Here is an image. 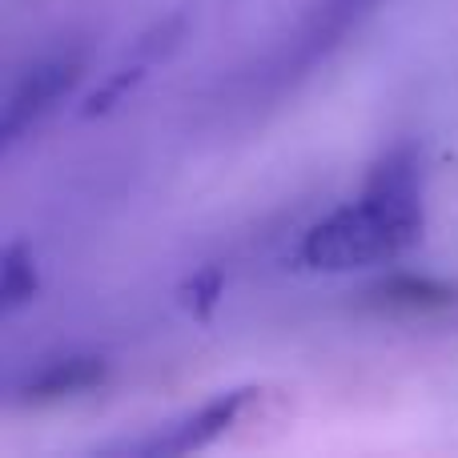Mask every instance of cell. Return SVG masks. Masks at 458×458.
<instances>
[{"label":"cell","mask_w":458,"mask_h":458,"mask_svg":"<svg viewBox=\"0 0 458 458\" xmlns=\"http://www.w3.org/2000/svg\"><path fill=\"white\" fill-rule=\"evenodd\" d=\"M37 293V266H32L24 245H8L0 258V310L13 314Z\"/></svg>","instance_id":"obj_6"},{"label":"cell","mask_w":458,"mask_h":458,"mask_svg":"<svg viewBox=\"0 0 458 458\" xmlns=\"http://www.w3.org/2000/svg\"><path fill=\"white\" fill-rule=\"evenodd\" d=\"M370 4L374 0H318L314 13L301 24L298 40H293V61L314 64L318 56H326L334 45H342V37L370 13Z\"/></svg>","instance_id":"obj_4"},{"label":"cell","mask_w":458,"mask_h":458,"mask_svg":"<svg viewBox=\"0 0 458 458\" xmlns=\"http://www.w3.org/2000/svg\"><path fill=\"white\" fill-rule=\"evenodd\" d=\"M386 306H403V310H422V306H446L451 301V290L438 282H427V277H390L378 290Z\"/></svg>","instance_id":"obj_7"},{"label":"cell","mask_w":458,"mask_h":458,"mask_svg":"<svg viewBox=\"0 0 458 458\" xmlns=\"http://www.w3.org/2000/svg\"><path fill=\"white\" fill-rule=\"evenodd\" d=\"M77 81H81V56H72V53H53V56L32 61L13 81V89H8L4 117H0V141H4V149H13L45 113H53V105Z\"/></svg>","instance_id":"obj_2"},{"label":"cell","mask_w":458,"mask_h":458,"mask_svg":"<svg viewBox=\"0 0 458 458\" xmlns=\"http://www.w3.org/2000/svg\"><path fill=\"white\" fill-rule=\"evenodd\" d=\"M250 403V390H229V394H217L209 403H201L193 414H185L182 422L174 427L157 430L153 438H141V443L125 446L133 454H190V451H201L209 446L214 438H222L229 427L237 422V414L245 411Z\"/></svg>","instance_id":"obj_3"},{"label":"cell","mask_w":458,"mask_h":458,"mask_svg":"<svg viewBox=\"0 0 458 458\" xmlns=\"http://www.w3.org/2000/svg\"><path fill=\"white\" fill-rule=\"evenodd\" d=\"M105 382V362L93 354H77V358H56L45 362L29 382H24V398L29 403H56V398H72L85 390L101 386Z\"/></svg>","instance_id":"obj_5"},{"label":"cell","mask_w":458,"mask_h":458,"mask_svg":"<svg viewBox=\"0 0 458 458\" xmlns=\"http://www.w3.org/2000/svg\"><path fill=\"white\" fill-rule=\"evenodd\" d=\"M419 157L411 149H398L370 174L362 198L334 209L310 229L301 242V261L330 274L378 266L419 242Z\"/></svg>","instance_id":"obj_1"}]
</instances>
